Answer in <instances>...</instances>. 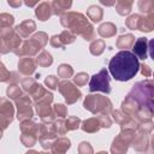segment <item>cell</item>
<instances>
[{
    "label": "cell",
    "mask_w": 154,
    "mask_h": 154,
    "mask_svg": "<svg viewBox=\"0 0 154 154\" xmlns=\"http://www.w3.org/2000/svg\"><path fill=\"white\" fill-rule=\"evenodd\" d=\"M108 70L117 81H130L140 70L138 59L130 51L118 52L108 63Z\"/></svg>",
    "instance_id": "obj_1"
},
{
    "label": "cell",
    "mask_w": 154,
    "mask_h": 154,
    "mask_svg": "<svg viewBox=\"0 0 154 154\" xmlns=\"http://www.w3.org/2000/svg\"><path fill=\"white\" fill-rule=\"evenodd\" d=\"M60 23L64 28H67L70 32L75 36L81 35L84 40L91 41L95 38V30L94 26L88 22L87 17L79 12H66L61 16Z\"/></svg>",
    "instance_id": "obj_2"
},
{
    "label": "cell",
    "mask_w": 154,
    "mask_h": 154,
    "mask_svg": "<svg viewBox=\"0 0 154 154\" xmlns=\"http://www.w3.org/2000/svg\"><path fill=\"white\" fill-rule=\"evenodd\" d=\"M131 96L135 102L140 106L141 111L152 119L153 117V106H154V85L150 79L137 82L130 93L128 94Z\"/></svg>",
    "instance_id": "obj_3"
},
{
    "label": "cell",
    "mask_w": 154,
    "mask_h": 154,
    "mask_svg": "<svg viewBox=\"0 0 154 154\" xmlns=\"http://www.w3.org/2000/svg\"><path fill=\"white\" fill-rule=\"evenodd\" d=\"M48 42V36L43 31H38L35 35H32L29 40H25L20 43V46L14 51V53L18 57H32L41 51L46 43Z\"/></svg>",
    "instance_id": "obj_4"
},
{
    "label": "cell",
    "mask_w": 154,
    "mask_h": 154,
    "mask_svg": "<svg viewBox=\"0 0 154 154\" xmlns=\"http://www.w3.org/2000/svg\"><path fill=\"white\" fill-rule=\"evenodd\" d=\"M83 106L85 109L90 111L94 114H108L112 112V102L108 97L95 94L88 95L84 99Z\"/></svg>",
    "instance_id": "obj_5"
},
{
    "label": "cell",
    "mask_w": 154,
    "mask_h": 154,
    "mask_svg": "<svg viewBox=\"0 0 154 154\" xmlns=\"http://www.w3.org/2000/svg\"><path fill=\"white\" fill-rule=\"evenodd\" d=\"M20 141L25 147H32L38 141L37 132H38V124L31 120H24L20 124Z\"/></svg>",
    "instance_id": "obj_6"
},
{
    "label": "cell",
    "mask_w": 154,
    "mask_h": 154,
    "mask_svg": "<svg viewBox=\"0 0 154 154\" xmlns=\"http://www.w3.org/2000/svg\"><path fill=\"white\" fill-rule=\"evenodd\" d=\"M57 129L54 123H41L38 124V142L41 143L43 149H51L52 142L57 138Z\"/></svg>",
    "instance_id": "obj_7"
},
{
    "label": "cell",
    "mask_w": 154,
    "mask_h": 154,
    "mask_svg": "<svg viewBox=\"0 0 154 154\" xmlns=\"http://www.w3.org/2000/svg\"><path fill=\"white\" fill-rule=\"evenodd\" d=\"M89 90L93 91H102L105 94L111 93V85H109V76L108 71L106 69H102L99 73H95L91 76L89 81Z\"/></svg>",
    "instance_id": "obj_8"
},
{
    "label": "cell",
    "mask_w": 154,
    "mask_h": 154,
    "mask_svg": "<svg viewBox=\"0 0 154 154\" xmlns=\"http://www.w3.org/2000/svg\"><path fill=\"white\" fill-rule=\"evenodd\" d=\"M0 38L4 42L6 52H14L22 43L20 36L16 32L14 29L12 28H2L0 29Z\"/></svg>",
    "instance_id": "obj_9"
},
{
    "label": "cell",
    "mask_w": 154,
    "mask_h": 154,
    "mask_svg": "<svg viewBox=\"0 0 154 154\" xmlns=\"http://www.w3.org/2000/svg\"><path fill=\"white\" fill-rule=\"evenodd\" d=\"M58 89H59L60 94L65 97V100H66V102H67L69 105L75 103V102L82 96L81 90H79L72 82H70L69 79H67V81L64 79V81L59 82V83H58Z\"/></svg>",
    "instance_id": "obj_10"
},
{
    "label": "cell",
    "mask_w": 154,
    "mask_h": 154,
    "mask_svg": "<svg viewBox=\"0 0 154 154\" xmlns=\"http://www.w3.org/2000/svg\"><path fill=\"white\" fill-rule=\"evenodd\" d=\"M16 105L18 108L17 112V117L20 122L24 120H30L34 116V111H32V102L29 99V96L26 95H22L19 99L16 100Z\"/></svg>",
    "instance_id": "obj_11"
},
{
    "label": "cell",
    "mask_w": 154,
    "mask_h": 154,
    "mask_svg": "<svg viewBox=\"0 0 154 154\" xmlns=\"http://www.w3.org/2000/svg\"><path fill=\"white\" fill-rule=\"evenodd\" d=\"M13 105L5 97H0V129H6L13 120Z\"/></svg>",
    "instance_id": "obj_12"
},
{
    "label": "cell",
    "mask_w": 154,
    "mask_h": 154,
    "mask_svg": "<svg viewBox=\"0 0 154 154\" xmlns=\"http://www.w3.org/2000/svg\"><path fill=\"white\" fill-rule=\"evenodd\" d=\"M75 38H76V36L72 32H70L69 30H64L59 35L52 36L49 40V43H51V46H53L55 48H63L66 45L72 43L75 41Z\"/></svg>",
    "instance_id": "obj_13"
},
{
    "label": "cell",
    "mask_w": 154,
    "mask_h": 154,
    "mask_svg": "<svg viewBox=\"0 0 154 154\" xmlns=\"http://www.w3.org/2000/svg\"><path fill=\"white\" fill-rule=\"evenodd\" d=\"M137 59L146 60L148 58V38L146 37H138L135 43L132 45V52H131Z\"/></svg>",
    "instance_id": "obj_14"
},
{
    "label": "cell",
    "mask_w": 154,
    "mask_h": 154,
    "mask_svg": "<svg viewBox=\"0 0 154 154\" xmlns=\"http://www.w3.org/2000/svg\"><path fill=\"white\" fill-rule=\"evenodd\" d=\"M36 69V61L31 57H23L18 61V71L23 76H30Z\"/></svg>",
    "instance_id": "obj_15"
},
{
    "label": "cell",
    "mask_w": 154,
    "mask_h": 154,
    "mask_svg": "<svg viewBox=\"0 0 154 154\" xmlns=\"http://www.w3.org/2000/svg\"><path fill=\"white\" fill-rule=\"evenodd\" d=\"M71 147V142L66 137L55 138L51 146V154H66L67 149Z\"/></svg>",
    "instance_id": "obj_16"
},
{
    "label": "cell",
    "mask_w": 154,
    "mask_h": 154,
    "mask_svg": "<svg viewBox=\"0 0 154 154\" xmlns=\"http://www.w3.org/2000/svg\"><path fill=\"white\" fill-rule=\"evenodd\" d=\"M35 29H36L35 22L31 19H26V20L22 22L20 24H18L14 30L20 37H28L30 34H32L35 31Z\"/></svg>",
    "instance_id": "obj_17"
},
{
    "label": "cell",
    "mask_w": 154,
    "mask_h": 154,
    "mask_svg": "<svg viewBox=\"0 0 154 154\" xmlns=\"http://www.w3.org/2000/svg\"><path fill=\"white\" fill-rule=\"evenodd\" d=\"M35 14H36V17H37L40 20H42V22H45V20H47L48 18H51V16L53 14L51 4L47 2V1L40 2V4L37 5L36 10H35Z\"/></svg>",
    "instance_id": "obj_18"
},
{
    "label": "cell",
    "mask_w": 154,
    "mask_h": 154,
    "mask_svg": "<svg viewBox=\"0 0 154 154\" xmlns=\"http://www.w3.org/2000/svg\"><path fill=\"white\" fill-rule=\"evenodd\" d=\"M153 29H154V13L140 16L137 30L143 31V32H150Z\"/></svg>",
    "instance_id": "obj_19"
},
{
    "label": "cell",
    "mask_w": 154,
    "mask_h": 154,
    "mask_svg": "<svg viewBox=\"0 0 154 154\" xmlns=\"http://www.w3.org/2000/svg\"><path fill=\"white\" fill-rule=\"evenodd\" d=\"M52 11L54 14L57 16H63L64 13H66L67 10H70V7L72 6V1L70 0H54L52 4Z\"/></svg>",
    "instance_id": "obj_20"
},
{
    "label": "cell",
    "mask_w": 154,
    "mask_h": 154,
    "mask_svg": "<svg viewBox=\"0 0 154 154\" xmlns=\"http://www.w3.org/2000/svg\"><path fill=\"white\" fill-rule=\"evenodd\" d=\"M81 128H82L83 131L93 134V132L99 131L101 125H100V122H99L97 117H93V118H89V119L84 120L83 123H81Z\"/></svg>",
    "instance_id": "obj_21"
},
{
    "label": "cell",
    "mask_w": 154,
    "mask_h": 154,
    "mask_svg": "<svg viewBox=\"0 0 154 154\" xmlns=\"http://www.w3.org/2000/svg\"><path fill=\"white\" fill-rule=\"evenodd\" d=\"M134 43H135V36L132 34H125V35H122L117 38L116 46H117V48H122L124 51H128V48L132 47Z\"/></svg>",
    "instance_id": "obj_22"
},
{
    "label": "cell",
    "mask_w": 154,
    "mask_h": 154,
    "mask_svg": "<svg viewBox=\"0 0 154 154\" xmlns=\"http://www.w3.org/2000/svg\"><path fill=\"white\" fill-rule=\"evenodd\" d=\"M97 32H99V35L102 36V37H106V38H107V37H112V36H114L116 32H117V26H116L113 23L107 22V23H103V24H101V25L99 26Z\"/></svg>",
    "instance_id": "obj_23"
},
{
    "label": "cell",
    "mask_w": 154,
    "mask_h": 154,
    "mask_svg": "<svg viewBox=\"0 0 154 154\" xmlns=\"http://www.w3.org/2000/svg\"><path fill=\"white\" fill-rule=\"evenodd\" d=\"M132 5L134 2L131 0H118L114 2V6H116V10L117 12L120 14V16H126L131 12V8H132Z\"/></svg>",
    "instance_id": "obj_24"
},
{
    "label": "cell",
    "mask_w": 154,
    "mask_h": 154,
    "mask_svg": "<svg viewBox=\"0 0 154 154\" xmlns=\"http://www.w3.org/2000/svg\"><path fill=\"white\" fill-rule=\"evenodd\" d=\"M87 16H88V18L91 19L93 22L99 23V22L102 19V17H103V11H102L101 7H99V6H96V5H91V6H89V8L87 10Z\"/></svg>",
    "instance_id": "obj_25"
},
{
    "label": "cell",
    "mask_w": 154,
    "mask_h": 154,
    "mask_svg": "<svg viewBox=\"0 0 154 154\" xmlns=\"http://www.w3.org/2000/svg\"><path fill=\"white\" fill-rule=\"evenodd\" d=\"M35 61H36V64H37L38 66L47 67V66L52 65V63H53V58H52V55H51L47 51H42V52L37 55V58H36Z\"/></svg>",
    "instance_id": "obj_26"
},
{
    "label": "cell",
    "mask_w": 154,
    "mask_h": 154,
    "mask_svg": "<svg viewBox=\"0 0 154 154\" xmlns=\"http://www.w3.org/2000/svg\"><path fill=\"white\" fill-rule=\"evenodd\" d=\"M105 48H106V43H105V41L102 38H99V40L93 41L90 43V47H89L90 53L93 55H100V54H102V52L105 51Z\"/></svg>",
    "instance_id": "obj_27"
},
{
    "label": "cell",
    "mask_w": 154,
    "mask_h": 154,
    "mask_svg": "<svg viewBox=\"0 0 154 154\" xmlns=\"http://www.w3.org/2000/svg\"><path fill=\"white\" fill-rule=\"evenodd\" d=\"M112 116H113V120L116 122V123H118L120 126L122 125H125V124H128L132 118H130L126 113H124L122 109H118V111H113L112 112Z\"/></svg>",
    "instance_id": "obj_28"
},
{
    "label": "cell",
    "mask_w": 154,
    "mask_h": 154,
    "mask_svg": "<svg viewBox=\"0 0 154 154\" xmlns=\"http://www.w3.org/2000/svg\"><path fill=\"white\" fill-rule=\"evenodd\" d=\"M137 6H138V10L146 14H150L154 12V1L153 0H140Z\"/></svg>",
    "instance_id": "obj_29"
},
{
    "label": "cell",
    "mask_w": 154,
    "mask_h": 154,
    "mask_svg": "<svg viewBox=\"0 0 154 154\" xmlns=\"http://www.w3.org/2000/svg\"><path fill=\"white\" fill-rule=\"evenodd\" d=\"M22 95H23L22 89H20L16 83H12V84L7 88V96H8L10 99L14 100V101H16L17 99H19Z\"/></svg>",
    "instance_id": "obj_30"
},
{
    "label": "cell",
    "mask_w": 154,
    "mask_h": 154,
    "mask_svg": "<svg viewBox=\"0 0 154 154\" xmlns=\"http://www.w3.org/2000/svg\"><path fill=\"white\" fill-rule=\"evenodd\" d=\"M79 126H81V119L78 117H69L65 120V129H66V131L76 130Z\"/></svg>",
    "instance_id": "obj_31"
},
{
    "label": "cell",
    "mask_w": 154,
    "mask_h": 154,
    "mask_svg": "<svg viewBox=\"0 0 154 154\" xmlns=\"http://www.w3.org/2000/svg\"><path fill=\"white\" fill-rule=\"evenodd\" d=\"M14 23V18L10 13H0V29L2 28H11Z\"/></svg>",
    "instance_id": "obj_32"
},
{
    "label": "cell",
    "mask_w": 154,
    "mask_h": 154,
    "mask_svg": "<svg viewBox=\"0 0 154 154\" xmlns=\"http://www.w3.org/2000/svg\"><path fill=\"white\" fill-rule=\"evenodd\" d=\"M73 75V69L67 64H61L58 67V76L63 78H69Z\"/></svg>",
    "instance_id": "obj_33"
},
{
    "label": "cell",
    "mask_w": 154,
    "mask_h": 154,
    "mask_svg": "<svg viewBox=\"0 0 154 154\" xmlns=\"http://www.w3.org/2000/svg\"><path fill=\"white\" fill-rule=\"evenodd\" d=\"M140 16L141 14H137V13H135V14H131L126 20H125V24H126V26L129 28V29H131V30H137V26H138V20H140Z\"/></svg>",
    "instance_id": "obj_34"
},
{
    "label": "cell",
    "mask_w": 154,
    "mask_h": 154,
    "mask_svg": "<svg viewBox=\"0 0 154 154\" xmlns=\"http://www.w3.org/2000/svg\"><path fill=\"white\" fill-rule=\"evenodd\" d=\"M53 114L54 116H58L60 118H65L67 116V108L65 105L63 103H57L53 106Z\"/></svg>",
    "instance_id": "obj_35"
},
{
    "label": "cell",
    "mask_w": 154,
    "mask_h": 154,
    "mask_svg": "<svg viewBox=\"0 0 154 154\" xmlns=\"http://www.w3.org/2000/svg\"><path fill=\"white\" fill-rule=\"evenodd\" d=\"M88 78H89V76H88L85 72H79V73H77V75L73 77V82L77 84V87H82V85L87 84Z\"/></svg>",
    "instance_id": "obj_36"
},
{
    "label": "cell",
    "mask_w": 154,
    "mask_h": 154,
    "mask_svg": "<svg viewBox=\"0 0 154 154\" xmlns=\"http://www.w3.org/2000/svg\"><path fill=\"white\" fill-rule=\"evenodd\" d=\"M10 79H11V72L0 61V82H10Z\"/></svg>",
    "instance_id": "obj_37"
},
{
    "label": "cell",
    "mask_w": 154,
    "mask_h": 154,
    "mask_svg": "<svg viewBox=\"0 0 154 154\" xmlns=\"http://www.w3.org/2000/svg\"><path fill=\"white\" fill-rule=\"evenodd\" d=\"M78 154H94L93 147L88 142H81L78 146Z\"/></svg>",
    "instance_id": "obj_38"
},
{
    "label": "cell",
    "mask_w": 154,
    "mask_h": 154,
    "mask_svg": "<svg viewBox=\"0 0 154 154\" xmlns=\"http://www.w3.org/2000/svg\"><path fill=\"white\" fill-rule=\"evenodd\" d=\"M97 119L100 122L101 128H109L112 125V119L109 118L108 114H99L97 116Z\"/></svg>",
    "instance_id": "obj_39"
},
{
    "label": "cell",
    "mask_w": 154,
    "mask_h": 154,
    "mask_svg": "<svg viewBox=\"0 0 154 154\" xmlns=\"http://www.w3.org/2000/svg\"><path fill=\"white\" fill-rule=\"evenodd\" d=\"M45 83H46V85L49 88V89H52V90H54V89H57V87H58V78L55 77V76H48L47 78H46V81H45Z\"/></svg>",
    "instance_id": "obj_40"
},
{
    "label": "cell",
    "mask_w": 154,
    "mask_h": 154,
    "mask_svg": "<svg viewBox=\"0 0 154 154\" xmlns=\"http://www.w3.org/2000/svg\"><path fill=\"white\" fill-rule=\"evenodd\" d=\"M54 125H55V129H57L58 135H65V134L67 132L66 129H65V120H63V119H58V120H55Z\"/></svg>",
    "instance_id": "obj_41"
},
{
    "label": "cell",
    "mask_w": 154,
    "mask_h": 154,
    "mask_svg": "<svg viewBox=\"0 0 154 154\" xmlns=\"http://www.w3.org/2000/svg\"><path fill=\"white\" fill-rule=\"evenodd\" d=\"M140 69H141V73L144 77H150L152 76V69H150V66H148L146 64H142V65H140Z\"/></svg>",
    "instance_id": "obj_42"
},
{
    "label": "cell",
    "mask_w": 154,
    "mask_h": 154,
    "mask_svg": "<svg viewBox=\"0 0 154 154\" xmlns=\"http://www.w3.org/2000/svg\"><path fill=\"white\" fill-rule=\"evenodd\" d=\"M8 5L10 6H12V7H19L20 5H22V1H8Z\"/></svg>",
    "instance_id": "obj_43"
},
{
    "label": "cell",
    "mask_w": 154,
    "mask_h": 154,
    "mask_svg": "<svg viewBox=\"0 0 154 154\" xmlns=\"http://www.w3.org/2000/svg\"><path fill=\"white\" fill-rule=\"evenodd\" d=\"M24 4H25L26 6H29V7H32V6H35V5H37L38 2H37V1H25Z\"/></svg>",
    "instance_id": "obj_44"
},
{
    "label": "cell",
    "mask_w": 154,
    "mask_h": 154,
    "mask_svg": "<svg viewBox=\"0 0 154 154\" xmlns=\"http://www.w3.org/2000/svg\"><path fill=\"white\" fill-rule=\"evenodd\" d=\"M25 154H38V152H36V150H29Z\"/></svg>",
    "instance_id": "obj_45"
},
{
    "label": "cell",
    "mask_w": 154,
    "mask_h": 154,
    "mask_svg": "<svg viewBox=\"0 0 154 154\" xmlns=\"http://www.w3.org/2000/svg\"><path fill=\"white\" fill-rule=\"evenodd\" d=\"M96 154H108V153H106V152H99V153H96Z\"/></svg>",
    "instance_id": "obj_46"
},
{
    "label": "cell",
    "mask_w": 154,
    "mask_h": 154,
    "mask_svg": "<svg viewBox=\"0 0 154 154\" xmlns=\"http://www.w3.org/2000/svg\"><path fill=\"white\" fill-rule=\"evenodd\" d=\"M1 137H2V130L0 129V138H1Z\"/></svg>",
    "instance_id": "obj_47"
}]
</instances>
